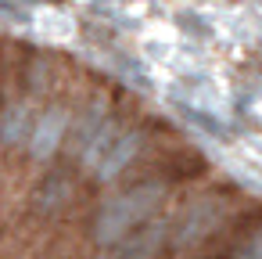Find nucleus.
Returning a JSON list of instances; mask_svg holds the SVG:
<instances>
[{
	"mask_svg": "<svg viewBox=\"0 0 262 259\" xmlns=\"http://www.w3.org/2000/svg\"><path fill=\"white\" fill-rule=\"evenodd\" d=\"M244 209V198L233 191V187H194L183 205H180V216H176V227L169 234V252L176 259L205 248L237 212Z\"/></svg>",
	"mask_w": 262,
	"mask_h": 259,
	"instance_id": "nucleus-2",
	"label": "nucleus"
},
{
	"mask_svg": "<svg viewBox=\"0 0 262 259\" xmlns=\"http://www.w3.org/2000/svg\"><path fill=\"white\" fill-rule=\"evenodd\" d=\"M151 148V130L144 126V123H126L122 126V133L115 137V144L101 155V162H97V169L90 173L94 176V184L97 187H108V184H115L119 176H126L129 169H133V162L144 155Z\"/></svg>",
	"mask_w": 262,
	"mask_h": 259,
	"instance_id": "nucleus-5",
	"label": "nucleus"
},
{
	"mask_svg": "<svg viewBox=\"0 0 262 259\" xmlns=\"http://www.w3.org/2000/svg\"><path fill=\"white\" fill-rule=\"evenodd\" d=\"M40 97L29 90V94H15L11 101L0 105V151H11L18 144H26V133L40 112Z\"/></svg>",
	"mask_w": 262,
	"mask_h": 259,
	"instance_id": "nucleus-6",
	"label": "nucleus"
},
{
	"mask_svg": "<svg viewBox=\"0 0 262 259\" xmlns=\"http://www.w3.org/2000/svg\"><path fill=\"white\" fill-rule=\"evenodd\" d=\"M226 259H262V216L237 237V245L230 248Z\"/></svg>",
	"mask_w": 262,
	"mask_h": 259,
	"instance_id": "nucleus-7",
	"label": "nucleus"
},
{
	"mask_svg": "<svg viewBox=\"0 0 262 259\" xmlns=\"http://www.w3.org/2000/svg\"><path fill=\"white\" fill-rule=\"evenodd\" d=\"M176 194L172 176H147L137 180L122 191H115L112 198H104V205H97L94 220H90V245L94 248H108L115 241H122L129 230H137L144 220H151L169 198Z\"/></svg>",
	"mask_w": 262,
	"mask_h": 259,
	"instance_id": "nucleus-1",
	"label": "nucleus"
},
{
	"mask_svg": "<svg viewBox=\"0 0 262 259\" xmlns=\"http://www.w3.org/2000/svg\"><path fill=\"white\" fill-rule=\"evenodd\" d=\"M198 184H187L183 194H172L151 220H144L137 230H129L122 241L108 245V248H97V259H162V252L169 248V234L176 227V216H180V205L183 198L194 191Z\"/></svg>",
	"mask_w": 262,
	"mask_h": 259,
	"instance_id": "nucleus-3",
	"label": "nucleus"
},
{
	"mask_svg": "<svg viewBox=\"0 0 262 259\" xmlns=\"http://www.w3.org/2000/svg\"><path fill=\"white\" fill-rule=\"evenodd\" d=\"M72 115H76L72 97L54 94V97H47L40 105V112H36L33 126H29V133H26V144H22L29 166H51L61 155V148L69 141V130H72Z\"/></svg>",
	"mask_w": 262,
	"mask_h": 259,
	"instance_id": "nucleus-4",
	"label": "nucleus"
}]
</instances>
